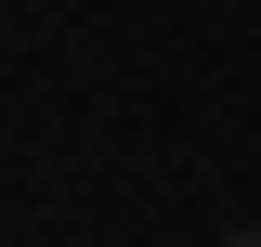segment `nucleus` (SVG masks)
<instances>
[{
  "label": "nucleus",
  "mask_w": 261,
  "mask_h": 247,
  "mask_svg": "<svg viewBox=\"0 0 261 247\" xmlns=\"http://www.w3.org/2000/svg\"><path fill=\"white\" fill-rule=\"evenodd\" d=\"M222 247H261V234H222Z\"/></svg>",
  "instance_id": "obj_1"
}]
</instances>
